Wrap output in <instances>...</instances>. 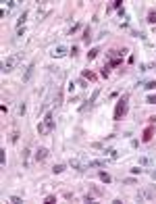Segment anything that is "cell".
Instances as JSON below:
<instances>
[{
  "label": "cell",
  "instance_id": "1",
  "mask_svg": "<svg viewBox=\"0 0 156 204\" xmlns=\"http://www.w3.org/2000/svg\"><path fill=\"white\" fill-rule=\"evenodd\" d=\"M125 54H127V48H112V50H108L106 52V69L110 71L112 67H119L121 63H123V58H125Z\"/></svg>",
  "mask_w": 156,
  "mask_h": 204
},
{
  "label": "cell",
  "instance_id": "2",
  "mask_svg": "<svg viewBox=\"0 0 156 204\" xmlns=\"http://www.w3.org/2000/svg\"><path fill=\"white\" fill-rule=\"evenodd\" d=\"M127 109H129V94H123L115 106V121H121L127 115Z\"/></svg>",
  "mask_w": 156,
  "mask_h": 204
},
{
  "label": "cell",
  "instance_id": "3",
  "mask_svg": "<svg viewBox=\"0 0 156 204\" xmlns=\"http://www.w3.org/2000/svg\"><path fill=\"white\" fill-rule=\"evenodd\" d=\"M19 60H21L19 54H11V56H7V58L2 60V73H11V71L19 65Z\"/></svg>",
  "mask_w": 156,
  "mask_h": 204
},
{
  "label": "cell",
  "instance_id": "4",
  "mask_svg": "<svg viewBox=\"0 0 156 204\" xmlns=\"http://www.w3.org/2000/svg\"><path fill=\"white\" fill-rule=\"evenodd\" d=\"M67 54H69V48L62 46V44H58L56 48H52V56H54V58H62V56H67Z\"/></svg>",
  "mask_w": 156,
  "mask_h": 204
},
{
  "label": "cell",
  "instance_id": "5",
  "mask_svg": "<svg viewBox=\"0 0 156 204\" xmlns=\"http://www.w3.org/2000/svg\"><path fill=\"white\" fill-rule=\"evenodd\" d=\"M33 71H36V63H29V65H27V69H25V73H23V83H27V81L31 79Z\"/></svg>",
  "mask_w": 156,
  "mask_h": 204
},
{
  "label": "cell",
  "instance_id": "6",
  "mask_svg": "<svg viewBox=\"0 0 156 204\" xmlns=\"http://www.w3.org/2000/svg\"><path fill=\"white\" fill-rule=\"evenodd\" d=\"M46 158H48V148H38L36 150V160L38 162H44Z\"/></svg>",
  "mask_w": 156,
  "mask_h": 204
},
{
  "label": "cell",
  "instance_id": "7",
  "mask_svg": "<svg viewBox=\"0 0 156 204\" xmlns=\"http://www.w3.org/2000/svg\"><path fill=\"white\" fill-rule=\"evenodd\" d=\"M152 138H154V127L150 125V127L144 129V133H141V142H150Z\"/></svg>",
  "mask_w": 156,
  "mask_h": 204
},
{
  "label": "cell",
  "instance_id": "8",
  "mask_svg": "<svg viewBox=\"0 0 156 204\" xmlns=\"http://www.w3.org/2000/svg\"><path fill=\"white\" fill-rule=\"evenodd\" d=\"M44 123H46L48 131H52V129H54V115H52V113H46V117H44Z\"/></svg>",
  "mask_w": 156,
  "mask_h": 204
},
{
  "label": "cell",
  "instance_id": "9",
  "mask_svg": "<svg viewBox=\"0 0 156 204\" xmlns=\"http://www.w3.org/2000/svg\"><path fill=\"white\" fill-rule=\"evenodd\" d=\"M144 198H146V200H154V198H156V185L148 187V189L144 192Z\"/></svg>",
  "mask_w": 156,
  "mask_h": 204
},
{
  "label": "cell",
  "instance_id": "10",
  "mask_svg": "<svg viewBox=\"0 0 156 204\" xmlns=\"http://www.w3.org/2000/svg\"><path fill=\"white\" fill-rule=\"evenodd\" d=\"M69 165H71V167H73V169H75V171H79V173H83V171H86V169H88V167H86V165H81V162H79V160H77V158H75V160H71V162H69Z\"/></svg>",
  "mask_w": 156,
  "mask_h": 204
},
{
  "label": "cell",
  "instance_id": "11",
  "mask_svg": "<svg viewBox=\"0 0 156 204\" xmlns=\"http://www.w3.org/2000/svg\"><path fill=\"white\" fill-rule=\"evenodd\" d=\"M88 169H96V167H106V160H90L88 165H86Z\"/></svg>",
  "mask_w": 156,
  "mask_h": 204
},
{
  "label": "cell",
  "instance_id": "12",
  "mask_svg": "<svg viewBox=\"0 0 156 204\" xmlns=\"http://www.w3.org/2000/svg\"><path fill=\"white\" fill-rule=\"evenodd\" d=\"M81 40H83L86 44H90V40H92V29H90V27H86V29H83V36H81Z\"/></svg>",
  "mask_w": 156,
  "mask_h": 204
},
{
  "label": "cell",
  "instance_id": "13",
  "mask_svg": "<svg viewBox=\"0 0 156 204\" xmlns=\"http://www.w3.org/2000/svg\"><path fill=\"white\" fill-rule=\"evenodd\" d=\"M38 133H40V136H44V133H50V131H48V127H46V123H44V121H42V123H38Z\"/></svg>",
  "mask_w": 156,
  "mask_h": 204
},
{
  "label": "cell",
  "instance_id": "14",
  "mask_svg": "<svg viewBox=\"0 0 156 204\" xmlns=\"http://www.w3.org/2000/svg\"><path fill=\"white\" fill-rule=\"evenodd\" d=\"M106 154H108V158H110V160H117V158H119V152H117L115 148H108V150H106Z\"/></svg>",
  "mask_w": 156,
  "mask_h": 204
},
{
  "label": "cell",
  "instance_id": "15",
  "mask_svg": "<svg viewBox=\"0 0 156 204\" xmlns=\"http://www.w3.org/2000/svg\"><path fill=\"white\" fill-rule=\"evenodd\" d=\"M65 169H67V165H62V162H60V165H54V167H52V173H54V175H58V173H62Z\"/></svg>",
  "mask_w": 156,
  "mask_h": 204
},
{
  "label": "cell",
  "instance_id": "16",
  "mask_svg": "<svg viewBox=\"0 0 156 204\" xmlns=\"http://www.w3.org/2000/svg\"><path fill=\"white\" fill-rule=\"evenodd\" d=\"M25 19H27V11H23V13L19 15V19H17V27H21V25L25 23Z\"/></svg>",
  "mask_w": 156,
  "mask_h": 204
},
{
  "label": "cell",
  "instance_id": "17",
  "mask_svg": "<svg viewBox=\"0 0 156 204\" xmlns=\"http://www.w3.org/2000/svg\"><path fill=\"white\" fill-rule=\"evenodd\" d=\"M150 165H152V158H148V156L139 158V167H150Z\"/></svg>",
  "mask_w": 156,
  "mask_h": 204
},
{
  "label": "cell",
  "instance_id": "18",
  "mask_svg": "<svg viewBox=\"0 0 156 204\" xmlns=\"http://www.w3.org/2000/svg\"><path fill=\"white\" fill-rule=\"evenodd\" d=\"M0 165H2V167L7 165V150L4 148H0Z\"/></svg>",
  "mask_w": 156,
  "mask_h": 204
},
{
  "label": "cell",
  "instance_id": "19",
  "mask_svg": "<svg viewBox=\"0 0 156 204\" xmlns=\"http://www.w3.org/2000/svg\"><path fill=\"white\" fill-rule=\"evenodd\" d=\"M98 52H100V48H92V50L88 52V58H90V60H94V58L98 56Z\"/></svg>",
  "mask_w": 156,
  "mask_h": 204
},
{
  "label": "cell",
  "instance_id": "20",
  "mask_svg": "<svg viewBox=\"0 0 156 204\" xmlns=\"http://www.w3.org/2000/svg\"><path fill=\"white\" fill-rule=\"evenodd\" d=\"M100 181H104V183H110V175H108L106 171H100Z\"/></svg>",
  "mask_w": 156,
  "mask_h": 204
},
{
  "label": "cell",
  "instance_id": "21",
  "mask_svg": "<svg viewBox=\"0 0 156 204\" xmlns=\"http://www.w3.org/2000/svg\"><path fill=\"white\" fill-rule=\"evenodd\" d=\"M81 75H83V79H90V81H94V79H96V75H94L92 71H83Z\"/></svg>",
  "mask_w": 156,
  "mask_h": 204
},
{
  "label": "cell",
  "instance_id": "22",
  "mask_svg": "<svg viewBox=\"0 0 156 204\" xmlns=\"http://www.w3.org/2000/svg\"><path fill=\"white\" fill-rule=\"evenodd\" d=\"M148 23H152V25L156 23V11H150L148 13Z\"/></svg>",
  "mask_w": 156,
  "mask_h": 204
},
{
  "label": "cell",
  "instance_id": "23",
  "mask_svg": "<svg viewBox=\"0 0 156 204\" xmlns=\"http://www.w3.org/2000/svg\"><path fill=\"white\" fill-rule=\"evenodd\" d=\"M54 202H56V196H54V194L46 196V200H44V204H54Z\"/></svg>",
  "mask_w": 156,
  "mask_h": 204
},
{
  "label": "cell",
  "instance_id": "24",
  "mask_svg": "<svg viewBox=\"0 0 156 204\" xmlns=\"http://www.w3.org/2000/svg\"><path fill=\"white\" fill-rule=\"evenodd\" d=\"M98 94H100V87H96V90H94V94L90 96V102H92V104H94V102H96V98H98Z\"/></svg>",
  "mask_w": 156,
  "mask_h": 204
},
{
  "label": "cell",
  "instance_id": "25",
  "mask_svg": "<svg viewBox=\"0 0 156 204\" xmlns=\"http://www.w3.org/2000/svg\"><path fill=\"white\" fill-rule=\"evenodd\" d=\"M27 156H29V150L25 148V150H23V154H21V158H23V167H27Z\"/></svg>",
  "mask_w": 156,
  "mask_h": 204
},
{
  "label": "cell",
  "instance_id": "26",
  "mask_svg": "<svg viewBox=\"0 0 156 204\" xmlns=\"http://www.w3.org/2000/svg\"><path fill=\"white\" fill-rule=\"evenodd\" d=\"M79 29H81V23H75V25L71 27V31H69V34L73 36V34H77V31H79Z\"/></svg>",
  "mask_w": 156,
  "mask_h": 204
},
{
  "label": "cell",
  "instance_id": "27",
  "mask_svg": "<svg viewBox=\"0 0 156 204\" xmlns=\"http://www.w3.org/2000/svg\"><path fill=\"white\" fill-rule=\"evenodd\" d=\"M146 102H148V104H156V94H150V96L146 98Z\"/></svg>",
  "mask_w": 156,
  "mask_h": 204
},
{
  "label": "cell",
  "instance_id": "28",
  "mask_svg": "<svg viewBox=\"0 0 156 204\" xmlns=\"http://www.w3.org/2000/svg\"><path fill=\"white\" fill-rule=\"evenodd\" d=\"M9 200H11L13 204H21V202H23V200H21V196H11Z\"/></svg>",
  "mask_w": 156,
  "mask_h": 204
},
{
  "label": "cell",
  "instance_id": "29",
  "mask_svg": "<svg viewBox=\"0 0 156 204\" xmlns=\"http://www.w3.org/2000/svg\"><path fill=\"white\" fill-rule=\"evenodd\" d=\"M69 54H71V56H73V58H75V56H77V54H79V48H77V46H73V48H71V50H69Z\"/></svg>",
  "mask_w": 156,
  "mask_h": 204
},
{
  "label": "cell",
  "instance_id": "30",
  "mask_svg": "<svg viewBox=\"0 0 156 204\" xmlns=\"http://www.w3.org/2000/svg\"><path fill=\"white\" fill-rule=\"evenodd\" d=\"M144 87H146V90H156V81H148Z\"/></svg>",
  "mask_w": 156,
  "mask_h": 204
},
{
  "label": "cell",
  "instance_id": "31",
  "mask_svg": "<svg viewBox=\"0 0 156 204\" xmlns=\"http://www.w3.org/2000/svg\"><path fill=\"white\" fill-rule=\"evenodd\" d=\"M25 111H27V106H25V102H23V104L19 106V115H25Z\"/></svg>",
  "mask_w": 156,
  "mask_h": 204
},
{
  "label": "cell",
  "instance_id": "32",
  "mask_svg": "<svg viewBox=\"0 0 156 204\" xmlns=\"http://www.w3.org/2000/svg\"><path fill=\"white\" fill-rule=\"evenodd\" d=\"M23 34H25V27H17V36H19V38H21V36H23Z\"/></svg>",
  "mask_w": 156,
  "mask_h": 204
},
{
  "label": "cell",
  "instance_id": "33",
  "mask_svg": "<svg viewBox=\"0 0 156 204\" xmlns=\"http://www.w3.org/2000/svg\"><path fill=\"white\" fill-rule=\"evenodd\" d=\"M108 75H110V71H108V69L104 67V69H102V77H108Z\"/></svg>",
  "mask_w": 156,
  "mask_h": 204
},
{
  "label": "cell",
  "instance_id": "34",
  "mask_svg": "<svg viewBox=\"0 0 156 204\" xmlns=\"http://www.w3.org/2000/svg\"><path fill=\"white\" fill-rule=\"evenodd\" d=\"M17 140H19V131L15 129V131H13V142H17Z\"/></svg>",
  "mask_w": 156,
  "mask_h": 204
},
{
  "label": "cell",
  "instance_id": "35",
  "mask_svg": "<svg viewBox=\"0 0 156 204\" xmlns=\"http://www.w3.org/2000/svg\"><path fill=\"white\" fill-rule=\"evenodd\" d=\"M131 173H133V175H137V173H141V169H139V167H133V169H131Z\"/></svg>",
  "mask_w": 156,
  "mask_h": 204
},
{
  "label": "cell",
  "instance_id": "36",
  "mask_svg": "<svg viewBox=\"0 0 156 204\" xmlns=\"http://www.w3.org/2000/svg\"><path fill=\"white\" fill-rule=\"evenodd\" d=\"M152 177H154V179H156V171H152Z\"/></svg>",
  "mask_w": 156,
  "mask_h": 204
}]
</instances>
